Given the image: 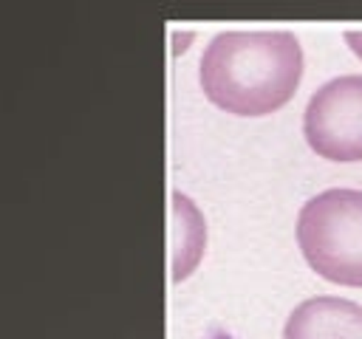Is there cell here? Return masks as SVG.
<instances>
[{"instance_id":"6da1fadb","label":"cell","mask_w":362,"mask_h":339,"mask_svg":"<svg viewBox=\"0 0 362 339\" xmlns=\"http://www.w3.org/2000/svg\"><path fill=\"white\" fill-rule=\"evenodd\" d=\"M303 76V48L288 28H226L198 62L201 90L235 116H266L283 107Z\"/></svg>"},{"instance_id":"8992f818","label":"cell","mask_w":362,"mask_h":339,"mask_svg":"<svg viewBox=\"0 0 362 339\" xmlns=\"http://www.w3.org/2000/svg\"><path fill=\"white\" fill-rule=\"evenodd\" d=\"M345 42H348L351 51L362 59V28H345Z\"/></svg>"},{"instance_id":"7a4b0ae2","label":"cell","mask_w":362,"mask_h":339,"mask_svg":"<svg viewBox=\"0 0 362 339\" xmlns=\"http://www.w3.org/2000/svg\"><path fill=\"white\" fill-rule=\"evenodd\" d=\"M294 234L320 277L337 285H362V189L317 192L300 206Z\"/></svg>"},{"instance_id":"5b68a950","label":"cell","mask_w":362,"mask_h":339,"mask_svg":"<svg viewBox=\"0 0 362 339\" xmlns=\"http://www.w3.org/2000/svg\"><path fill=\"white\" fill-rule=\"evenodd\" d=\"M204 254V218L195 203L173 192L170 195V277L184 280Z\"/></svg>"},{"instance_id":"3957f363","label":"cell","mask_w":362,"mask_h":339,"mask_svg":"<svg viewBox=\"0 0 362 339\" xmlns=\"http://www.w3.org/2000/svg\"><path fill=\"white\" fill-rule=\"evenodd\" d=\"M303 136L308 147L331 161L362 158V76L342 73L322 82L305 105Z\"/></svg>"},{"instance_id":"277c9868","label":"cell","mask_w":362,"mask_h":339,"mask_svg":"<svg viewBox=\"0 0 362 339\" xmlns=\"http://www.w3.org/2000/svg\"><path fill=\"white\" fill-rule=\"evenodd\" d=\"M283 339H362V305L345 297H308L286 316Z\"/></svg>"}]
</instances>
